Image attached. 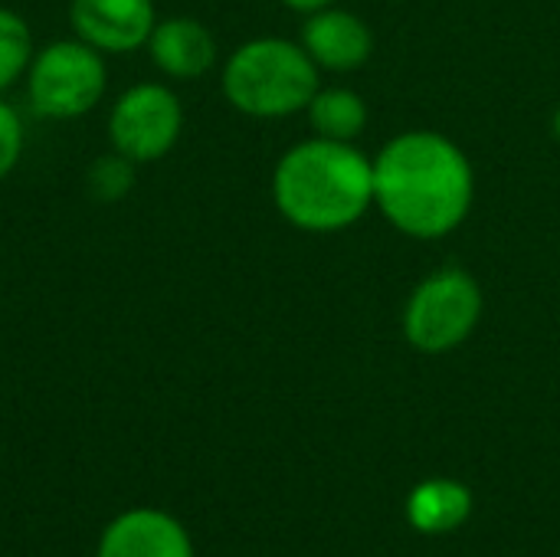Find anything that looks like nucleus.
Wrapping results in <instances>:
<instances>
[{
	"mask_svg": "<svg viewBox=\"0 0 560 557\" xmlns=\"http://www.w3.org/2000/svg\"><path fill=\"white\" fill-rule=\"evenodd\" d=\"M472 194V164L446 135H397L374 161V204L407 236L453 233L466 220Z\"/></svg>",
	"mask_w": 560,
	"mask_h": 557,
	"instance_id": "1",
	"label": "nucleus"
},
{
	"mask_svg": "<svg viewBox=\"0 0 560 557\" xmlns=\"http://www.w3.org/2000/svg\"><path fill=\"white\" fill-rule=\"evenodd\" d=\"M272 200L279 213L305 233L345 230L374 204V161L351 141L315 135L279 158Z\"/></svg>",
	"mask_w": 560,
	"mask_h": 557,
	"instance_id": "2",
	"label": "nucleus"
},
{
	"mask_svg": "<svg viewBox=\"0 0 560 557\" xmlns=\"http://www.w3.org/2000/svg\"><path fill=\"white\" fill-rule=\"evenodd\" d=\"M226 102L249 118H285L308 108L318 92V66L305 46L259 36L233 49L220 76Z\"/></svg>",
	"mask_w": 560,
	"mask_h": 557,
	"instance_id": "3",
	"label": "nucleus"
},
{
	"mask_svg": "<svg viewBox=\"0 0 560 557\" xmlns=\"http://www.w3.org/2000/svg\"><path fill=\"white\" fill-rule=\"evenodd\" d=\"M23 79L33 115L49 121H72L102 102L108 89V66L105 53L72 36L36 49Z\"/></svg>",
	"mask_w": 560,
	"mask_h": 557,
	"instance_id": "4",
	"label": "nucleus"
},
{
	"mask_svg": "<svg viewBox=\"0 0 560 557\" xmlns=\"http://www.w3.org/2000/svg\"><path fill=\"white\" fill-rule=\"evenodd\" d=\"M482 318V289L466 269H440L427 276L404 312V335L423 355L459 348Z\"/></svg>",
	"mask_w": 560,
	"mask_h": 557,
	"instance_id": "5",
	"label": "nucleus"
},
{
	"mask_svg": "<svg viewBox=\"0 0 560 557\" xmlns=\"http://www.w3.org/2000/svg\"><path fill=\"white\" fill-rule=\"evenodd\" d=\"M184 131V105L164 82H138L125 89L108 112L112 151L135 164H154L174 151Z\"/></svg>",
	"mask_w": 560,
	"mask_h": 557,
	"instance_id": "6",
	"label": "nucleus"
},
{
	"mask_svg": "<svg viewBox=\"0 0 560 557\" xmlns=\"http://www.w3.org/2000/svg\"><path fill=\"white\" fill-rule=\"evenodd\" d=\"M72 33L105 56L148 46L158 23L154 0H69Z\"/></svg>",
	"mask_w": 560,
	"mask_h": 557,
	"instance_id": "7",
	"label": "nucleus"
},
{
	"mask_svg": "<svg viewBox=\"0 0 560 557\" xmlns=\"http://www.w3.org/2000/svg\"><path fill=\"white\" fill-rule=\"evenodd\" d=\"M95 557H194V542L171 512L141 506L105 525Z\"/></svg>",
	"mask_w": 560,
	"mask_h": 557,
	"instance_id": "8",
	"label": "nucleus"
},
{
	"mask_svg": "<svg viewBox=\"0 0 560 557\" xmlns=\"http://www.w3.org/2000/svg\"><path fill=\"white\" fill-rule=\"evenodd\" d=\"M302 46L318 69L351 72L368 62L374 49V36L361 16L338 7H322L308 13V23L302 30Z\"/></svg>",
	"mask_w": 560,
	"mask_h": 557,
	"instance_id": "9",
	"label": "nucleus"
},
{
	"mask_svg": "<svg viewBox=\"0 0 560 557\" xmlns=\"http://www.w3.org/2000/svg\"><path fill=\"white\" fill-rule=\"evenodd\" d=\"M144 49L167 79H200L217 62V39L194 16L158 20Z\"/></svg>",
	"mask_w": 560,
	"mask_h": 557,
	"instance_id": "10",
	"label": "nucleus"
},
{
	"mask_svg": "<svg viewBox=\"0 0 560 557\" xmlns=\"http://www.w3.org/2000/svg\"><path fill=\"white\" fill-rule=\"evenodd\" d=\"M472 509H476V499L469 486L459 479H446V476L417 483L404 502V515L410 529L420 535H450L469 522Z\"/></svg>",
	"mask_w": 560,
	"mask_h": 557,
	"instance_id": "11",
	"label": "nucleus"
},
{
	"mask_svg": "<svg viewBox=\"0 0 560 557\" xmlns=\"http://www.w3.org/2000/svg\"><path fill=\"white\" fill-rule=\"evenodd\" d=\"M308 121L318 138L354 141L368 125V105L351 89H318L308 102Z\"/></svg>",
	"mask_w": 560,
	"mask_h": 557,
	"instance_id": "12",
	"label": "nucleus"
},
{
	"mask_svg": "<svg viewBox=\"0 0 560 557\" xmlns=\"http://www.w3.org/2000/svg\"><path fill=\"white\" fill-rule=\"evenodd\" d=\"M33 53L36 46H33L30 23L16 10L0 7V95L26 76Z\"/></svg>",
	"mask_w": 560,
	"mask_h": 557,
	"instance_id": "13",
	"label": "nucleus"
},
{
	"mask_svg": "<svg viewBox=\"0 0 560 557\" xmlns=\"http://www.w3.org/2000/svg\"><path fill=\"white\" fill-rule=\"evenodd\" d=\"M135 161H128L125 154L112 151V154H98L89 171H85V190L92 200L98 204H115L121 197L131 194L135 187Z\"/></svg>",
	"mask_w": 560,
	"mask_h": 557,
	"instance_id": "14",
	"label": "nucleus"
},
{
	"mask_svg": "<svg viewBox=\"0 0 560 557\" xmlns=\"http://www.w3.org/2000/svg\"><path fill=\"white\" fill-rule=\"evenodd\" d=\"M20 158H23V118L7 98H0V181L13 174Z\"/></svg>",
	"mask_w": 560,
	"mask_h": 557,
	"instance_id": "15",
	"label": "nucleus"
},
{
	"mask_svg": "<svg viewBox=\"0 0 560 557\" xmlns=\"http://www.w3.org/2000/svg\"><path fill=\"white\" fill-rule=\"evenodd\" d=\"M285 7H292V10H302V13H315V10H322V7H331L335 0H282Z\"/></svg>",
	"mask_w": 560,
	"mask_h": 557,
	"instance_id": "16",
	"label": "nucleus"
},
{
	"mask_svg": "<svg viewBox=\"0 0 560 557\" xmlns=\"http://www.w3.org/2000/svg\"><path fill=\"white\" fill-rule=\"evenodd\" d=\"M551 128H555V138H560V105L555 108V118H551Z\"/></svg>",
	"mask_w": 560,
	"mask_h": 557,
	"instance_id": "17",
	"label": "nucleus"
}]
</instances>
